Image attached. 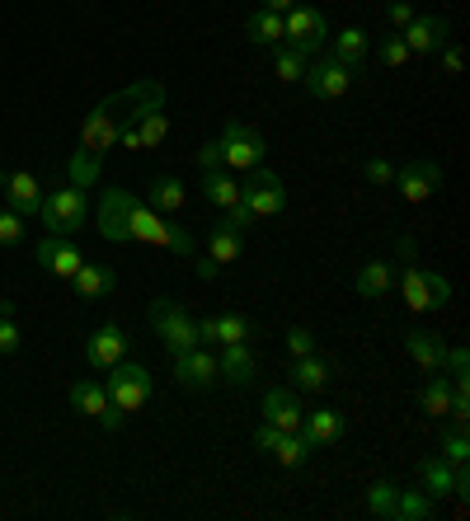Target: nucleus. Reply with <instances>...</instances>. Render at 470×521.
<instances>
[{"instance_id":"f257e3e1","label":"nucleus","mask_w":470,"mask_h":521,"mask_svg":"<svg viewBox=\"0 0 470 521\" xmlns=\"http://www.w3.org/2000/svg\"><path fill=\"white\" fill-rule=\"evenodd\" d=\"M151 108H165V85H160V80H137V85L109 94V99L85 118V127H80V146H76V155H71V165H66V179L76 188H90L94 179H99L104 155L118 146V137H123V127L132 123V118H141V113H151Z\"/></svg>"},{"instance_id":"f03ea898","label":"nucleus","mask_w":470,"mask_h":521,"mask_svg":"<svg viewBox=\"0 0 470 521\" xmlns=\"http://www.w3.org/2000/svg\"><path fill=\"white\" fill-rule=\"evenodd\" d=\"M156 245V249H170V254H179V259H193L198 254V245H193V235H188L184 226H174L170 216H160L156 207H146L141 198H132V207H127V245Z\"/></svg>"},{"instance_id":"7ed1b4c3","label":"nucleus","mask_w":470,"mask_h":521,"mask_svg":"<svg viewBox=\"0 0 470 521\" xmlns=\"http://www.w3.org/2000/svg\"><path fill=\"white\" fill-rule=\"evenodd\" d=\"M38 221L47 226V235H76V230L90 221V193L76 184L52 188V193H43Z\"/></svg>"},{"instance_id":"20e7f679","label":"nucleus","mask_w":470,"mask_h":521,"mask_svg":"<svg viewBox=\"0 0 470 521\" xmlns=\"http://www.w3.org/2000/svg\"><path fill=\"white\" fill-rule=\"evenodd\" d=\"M151 329H156V338L165 343L170 357L198 348V320H193L174 296H156V301H151Z\"/></svg>"},{"instance_id":"39448f33","label":"nucleus","mask_w":470,"mask_h":521,"mask_svg":"<svg viewBox=\"0 0 470 521\" xmlns=\"http://www.w3.org/2000/svg\"><path fill=\"white\" fill-rule=\"evenodd\" d=\"M104 376H109V381H104V390H109V399H113V409H118V414H137L141 404H146V399H151V390H156V376H151V371L141 367V362H113L109 371H104Z\"/></svg>"},{"instance_id":"423d86ee","label":"nucleus","mask_w":470,"mask_h":521,"mask_svg":"<svg viewBox=\"0 0 470 521\" xmlns=\"http://www.w3.org/2000/svg\"><path fill=\"white\" fill-rule=\"evenodd\" d=\"M282 43L292 47V52H301L306 62H311V57H320V52L329 47L325 15H320L315 5H292V10L282 15Z\"/></svg>"},{"instance_id":"0eeeda50","label":"nucleus","mask_w":470,"mask_h":521,"mask_svg":"<svg viewBox=\"0 0 470 521\" xmlns=\"http://www.w3.org/2000/svg\"><path fill=\"white\" fill-rule=\"evenodd\" d=\"M221 160H226V169H259L264 165V137L254 132L250 123H240V118H231V123L221 127Z\"/></svg>"},{"instance_id":"6e6552de","label":"nucleus","mask_w":470,"mask_h":521,"mask_svg":"<svg viewBox=\"0 0 470 521\" xmlns=\"http://www.w3.org/2000/svg\"><path fill=\"white\" fill-rule=\"evenodd\" d=\"M240 202L250 207V216H282L287 212V188L273 169H245V184H240Z\"/></svg>"},{"instance_id":"1a4fd4ad","label":"nucleus","mask_w":470,"mask_h":521,"mask_svg":"<svg viewBox=\"0 0 470 521\" xmlns=\"http://www.w3.org/2000/svg\"><path fill=\"white\" fill-rule=\"evenodd\" d=\"M391 184H395V193H400L409 207H419V202H428L442 188V165H438V160H428V155H423V160H405V165L395 169Z\"/></svg>"},{"instance_id":"9d476101","label":"nucleus","mask_w":470,"mask_h":521,"mask_svg":"<svg viewBox=\"0 0 470 521\" xmlns=\"http://www.w3.org/2000/svg\"><path fill=\"white\" fill-rule=\"evenodd\" d=\"M353 76H358V71H348L344 62H334V57H320V62L306 66L301 85H306V94H311V99L329 104V99H344V94L353 90Z\"/></svg>"},{"instance_id":"9b49d317","label":"nucleus","mask_w":470,"mask_h":521,"mask_svg":"<svg viewBox=\"0 0 470 521\" xmlns=\"http://www.w3.org/2000/svg\"><path fill=\"white\" fill-rule=\"evenodd\" d=\"M33 259L43 263V273H52L57 282H71V277L80 273L85 254H80V245L71 240V235H43L38 249H33Z\"/></svg>"},{"instance_id":"f8f14e48","label":"nucleus","mask_w":470,"mask_h":521,"mask_svg":"<svg viewBox=\"0 0 470 521\" xmlns=\"http://www.w3.org/2000/svg\"><path fill=\"white\" fill-rule=\"evenodd\" d=\"M240 249H245V230L231 226V221H217V226L207 230V263H198V277L212 282L217 268H226V263L240 259Z\"/></svg>"},{"instance_id":"ddd939ff","label":"nucleus","mask_w":470,"mask_h":521,"mask_svg":"<svg viewBox=\"0 0 470 521\" xmlns=\"http://www.w3.org/2000/svg\"><path fill=\"white\" fill-rule=\"evenodd\" d=\"M71 404H76V414H85V418H94V423H104L109 432H118L123 428V414L113 409V399H109V390H104V381H76L71 385Z\"/></svg>"},{"instance_id":"4468645a","label":"nucleus","mask_w":470,"mask_h":521,"mask_svg":"<svg viewBox=\"0 0 470 521\" xmlns=\"http://www.w3.org/2000/svg\"><path fill=\"white\" fill-rule=\"evenodd\" d=\"M170 362H174V381L184 385V390H207V385H217V376H221L217 353H212L207 343H198V348L170 357Z\"/></svg>"},{"instance_id":"2eb2a0df","label":"nucleus","mask_w":470,"mask_h":521,"mask_svg":"<svg viewBox=\"0 0 470 521\" xmlns=\"http://www.w3.org/2000/svg\"><path fill=\"white\" fill-rule=\"evenodd\" d=\"M447 33L452 29H447V19L442 15H414L405 29H400V38H405L409 57H433V52H442V47L452 43Z\"/></svg>"},{"instance_id":"dca6fc26","label":"nucleus","mask_w":470,"mask_h":521,"mask_svg":"<svg viewBox=\"0 0 470 521\" xmlns=\"http://www.w3.org/2000/svg\"><path fill=\"white\" fill-rule=\"evenodd\" d=\"M127 207H132V193L127 188H104V198H99V235L109 240V245H127Z\"/></svg>"},{"instance_id":"f3484780","label":"nucleus","mask_w":470,"mask_h":521,"mask_svg":"<svg viewBox=\"0 0 470 521\" xmlns=\"http://www.w3.org/2000/svg\"><path fill=\"white\" fill-rule=\"evenodd\" d=\"M0 188H5V207L10 212H19L24 221L29 216H38V207H43V188H38V179L33 174H24V169H0Z\"/></svg>"},{"instance_id":"a211bd4d","label":"nucleus","mask_w":470,"mask_h":521,"mask_svg":"<svg viewBox=\"0 0 470 521\" xmlns=\"http://www.w3.org/2000/svg\"><path fill=\"white\" fill-rule=\"evenodd\" d=\"M165 137H170V113H165V108H151V113L132 118L118 141H123L127 151H151V146H160Z\"/></svg>"},{"instance_id":"6ab92c4d","label":"nucleus","mask_w":470,"mask_h":521,"mask_svg":"<svg viewBox=\"0 0 470 521\" xmlns=\"http://www.w3.org/2000/svg\"><path fill=\"white\" fill-rule=\"evenodd\" d=\"M259 334V324L250 315H212V320H198V343H250Z\"/></svg>"},{"instance_id":"aec40b11","label":"nucleus","mask_w":470,"mask_h":521,"mask_svg":"<svg viewBox=\"0 0 470 521\" xmlns=\"http://www.w3.org/2000/svg\"><path fill=\"white\" fill-rule=\"evenodd\" d=\"M123 357H127V334L118 324H104V329H94V334L85 338V362H90L94 371H109L113 362H123Z\"/></svg>"},{"instance_id":"412c9836","label":"nucleus","mask_w":470,"mask_h":521,"mask_svg":"<svg viewBox=\"0 0 470 521\" xmlns=\"http://www.w3.org/2000/svg\"><path fill=\"white\" fill-rule=\"evenodd\" d=\"M301 418H306V409L287 385H273L264 395V423H273L278 432H301Z\"/></svg>"},{"instance_id":"4be33fe9","label":"nucleus","mask_w":470,"mask_h":521,"mask_svg":"<svg viewBox=\"0 0 470 521\" xmlns=\"http://www.w3.org/2000/svg\"><path fill=\"white\" fill-rule=\"evenodd\" d=\"M344 432H348V418L339 414V409H311V414L301 418V437H306L315 451L344 442Z\"/></svg>"},{"instance_id":"5701e85b","label":"nucleus","mask_w":470,"mask_h":521,"mask_svg":"<svg viewBox=\"0 0 470 521\" xmlns=\"http://www.w3.org/2000/svg\"><path fill=\"white\" fill-rule=\"evenodd\" d=\"M405 353H409V362L419 371H442V362H447V343H442L433 329H414V334H405Z\"/></svg>"},{"instance_id":"b1692460","label":"nucleus","mask_w":470,"mask_h":521,"mask_svg":"<svg viewBox=\"0 0 470 521\" xmlns=\"http://www.w3.org/2000/svg\"><path fill=\"white\" fill-rule=\"evenodd\" d=\"M113 287H118V273H113L109 263H80V273L71 277V292L80 301H104Z\"/></svg>"},{"instance_id":"393cba45","label":"nucleus","mask_w":470,"mask_h":521,"mask_svg":"<svg viewBox=\"0 0 470 521\" xmlns=\"http://www.w3.org/2000/svg\"><path fill=\"white\" fill-rule=\"evenodd\" d=\"M353 287H358L362 301H376V296L395 292V263L391 259H367L353 277Z\"/></svg>"},{"instance_id":"a878e982","label":"nucleus","mask_w":470,"mask_h":521,"mask_svg":"<svg viewBox=\"0 0 470 521\" xmlns=\"http://www.w3.org/2000/svg\"><path fill=\"white\" fill-rule=\"evenodd\" d=\"M184 179H174V174H156L151 184H146V207H156L160 216H174L184 212Z\"/></svg>"},{"instance_id":"bb28decb","label":"nucleus","mask_w":470,"mask_h":521,"mask_svg":"<svg viewBox=\"0 0 470 521\" xmlns=\"http://www.w3.org/2000/svg\"><path fill=\"white\" fill-rule=\"evenodd\" d=\"M221 376L231 385H250L254 381V353L250 343H221V357H217Z\"/></svg>"},{"instance_id":"cd10ccee","label":"nucleus","mask_w":470,"mask_h":521,"mask_svg":"<svg viewBox=\"0 0 470 521\" xmlns=\"http://www.w3.org/2000/svg\"><path fill=\"white\" fill-rule=\"evenodd\" d=\"M329 381H334L329 357L311 353V357H297V362H292V390H325Z\"/></svg>"},{"instance_id":"c85d7f7f","label":"nucleus","mask_w":470,"mask_h":521,"mask_svg":"<svg viewBox=\"0 0 470 521\" xmlns=\"http://www.w3.org/2000/svg\"><path fill=\"white\" fill-rule=\"evenodd\" d=\"M438 517V498H428L423 489H400L391 507V521H433Z\"/></svg>"},{"instance_id":"c756f323","label":"nucleus","mask_w":470,"mask_h":521,"mask_svg":"<svg viewBox=\"0 0 470 521\" xmlns=\"http://www.w3.org/2000/svg\"><path fill=\"white\" fill-rule=\"evenodd\" d=\"M203 198H207V207L231 212L235 202H240V184H235L226 169H203Z\"/></svg>"},{"instance_id":"7c9ffc66","label":"nucleus","mask_w":470,"mask_h":521,"mask_svg":"<svg viewBox=\"0 0 470 521\" xmlns=\"http://www.w3.org/2000/svg\"><path fill=\"white\" fill-rule=\"evenodd\" d=\"M329 57L344 62L348 71H362L367 66V33L362 29H344L339 38H329Z\"/></svg>"},{"instance_id":"2f4dec72","label":"nucleus","mask_w":470,"mask_h":521,"mask_svg":"<svg viewBox=\"0 0 470 521\" xmlns=\"http://www.w3.org/2000/svg\"><path fill=\"white\" fill-rule=\"evenodd\" d=\"M419 409L428 418H447V414H452V376H438V371H433L428 385L419 390Z\"/></svg>"},{"instance_id":"473e14b6","label":"nucleus","mask_w":470,"mask_h":521,"mask_svg":"<svg viewBox=\"0 0 470 521\" xmlns=\"http://www.w3.org/2000/svg\"><path fill=\"white\" fill-rule=\"evenodd\" d=\"M452 475H456V465L447 456H428L419 465V479H423V493L428 498H447L452 493Z\"/></svg>"},{"instance_id":"72a5a7b5","label":"nucleus","mask_w":470,"mask_h":521,"mask_svg":"<svg viewBox=\"0 0 470 521\" xmlns=\"http://www.w3.org/2000/svg\"><path fill=\"white\" fill-rule=\"evenodd\" d=\"M245 33H250L254 47H278L282 43V15H273V10H254L250 19H245Z\"/></svg>"},{"instance_id":"f704fd0d","label":"nucleus","mask_w":470,"mask_h":521,"mask_svg":"<svg viewBox=\"0 0 470 521\" xmlns=\"http://www.w3.org/2000/svg\"><path fill=\"white\" fill-rule=\"evenodd\" d=\"M311 451H315V446L306 442L301 432H282L278 442H273V460H278V465H287V470H301V465L311 460Z\"/></svg>"},{"instance_id":"c9c22d12","label":"nucleus","mask_w":470,"mask_h":521,"mask_svg":"<svg viewBox=\"0 0 470 521\" xmlns=\"http://www.w3.org/2000/svg\"><path fill=\"white\" fill-rule=\"evenodd\" d=\"M306 66H311V62H306L301 52H292L287 43L273 47V71H278V80H287V85H292V80L306 76Z\"/></svg>"},{"instance_id":"e433bc0d","label":"nucleus","mask_w":470,"mask_h":521,"mask_svg":"<svg viewBox=\"0 0 470 521\" xmlns=\"http://www.w3.org/2000/svg\"><path fill=\"white\" fill-rule=\"evenodd\" d=\"M395 484L391 479H376L372 489H367V512H372V517H391V507H395Z\"/></svg>"},{"instance_id":"4c0bfd02","label":"nucleus","mask_w":470,"mask_h":521,"mask_svg":"<svg viewBox=\"0 0 470 521\" xmlns=\"http://www.w3.org/2000/svg\"><path fill=\"white\" fill-rule=\"evenodd\" d=\"M423 292H428V310H442L452 301V282L442 273H428V268H423Z\"/></svg>"},{"instance_id":"58836bf2","label":"nucleus","mask_w":470,"mask_h":521,"mask_svg":"<svg viewBox=\"0 0 470 521\" xmlns=\"http://www.w3.org/2000/svg\"><path fill=\"white\" fill-rule=\"evenodd\" d=\"M376 57H381V66H405L409 62V47H405V38H400V33H391V38H381V43H376Z\"/></svg>"},{"instance_id":"ea45409f","label":"nucleus","mask_w":470,"mask_h":521,"mask_svg":"<svg viewBox=\"0 0 470 521\" xmlns=\"http://www.w3.org/2000/svg\"><path fill=\"white\" fill-rule=\"evenodd\" d=\"M282 343H287V357H292V362H297V357L320 353V343H315L311 329H287V338H282Z\"/></svg>"},{"instance_id":"a19ab883","label":"nucleus","mask_w":470,"mask_h":521,"mask_svg":"<svg viewBox=\"0 0 470 521\" xmlns=\"http://www.w3.org/2000/svg\"><path fill=\"white\" fill-rule=\"evenodd\" d=\"M442 456L452 460V465H461V460H470V442H466V428H461V423H452V432L442 437Z\"/></svg>"},{"instance_id":"79ce46f5","label":"nucleus","mask_w":470,"mask_h":521,"mask_svg":"<svg viewBox=\"0 0 470 521\" xmlns=\"http://www.w3.org/2000/svg\"><path fill=\"white\" fill-rule=\"evenodd\" d=\"M19 240H24V216L10 212V207H0V245L15 249Z\"/></svg>"},{"instance_id":"37998d69","label":"nucleus","mask_w":470,"mask_h":521,"mask_svg":"<svg viewBox=\"0 0 470 521\" xmlns=\"http://www.w3.org/2000/svg\"><path fill=\"white\" fill-rule=\"evenodd\" d=\"M19 353V324H15V310H0V357Z\"/></svg>"},{"instance_id":"c03bdc74","label":"nucleus","mask_w":470,"mask_h":521,"mask_svg":"<svg viewBox=\"0 0 470 521\" xmlns=\"http://www.w3.org/2000/svg\"><path fill=\"white\" fill-rule=\"evenodd\" d=\"M362 174H367V184L386 188L395 179V165H391V160H367V165H362Z\"/></svg>"},{"instance_id":"a18cd8bd","label":"nucleus","mask_w":470,"mask_h":521,"mask_svg":"<svg viewBox=\"0 0 470 521\" xmlns=\"http://www.w3.org/2000/svg\"><path fill=\"white\" fill-rule=\"evenodd\" d=\"M442 367L452 371V381H466L470 376V353L466 348H447V362H442Z\"/></svg>"},{"instance_id":"49530a36","label":"nucleus","mask_w":470,"mask_h":521,"mask_svg":"<svg viewBox=\"0 0 470 521\" xmlns=\"http://www.w3.org/2000/svg\"><path fill=\"white\" fill-rule=\"evenodd\" d=\"M386 19H391V29L400 33L409 19H414V5H409V0H391V5H386Z\"/></svg>"},{"instance_id":"de8ad7c7","label":"nucleus","mask_w":470,"mask_h":521,"mask_svg":"<svg viewBox=\"0 0 470 521\" xmlns=\"http://www.w3.org/2000/svg\"><path fill=\"white\" fill-rule=\"evenodd\" d=\"M198 165L203 169H226V160H221V141H207L203 151H198Z\"/></svg>"},{"instance_id":"09e8293b","label":"nucleus","mask_w":470,"mask_h":521,"mask_svg":"<svg viewBox=\"0 0 470 521\" xmlns=\"http://www.w3.org/2000/svg\"><path fill=\"white\" fill-rule=\"evenodd\" d=\"M461 62H466V57H461V47L456 43L442 47V71H447V76H461Z\"/></svg>"},{"instance_id":"8fccbe9b","label":"nucleus","mask_w":470,"mask_h":521,"mask_svg":"<svg viewBox=\"0 0 470 521\" xmlns=\"http://www.w3.org/2000/svg\"><path fill=\"white\" fill-rule=\"evenodd\" d=\"M282 432L273 428V423H259V428H254V446H259V451H273V442H278Z\"/></svg>"},{"instance_id":"3c124183","label":"nucleus","mask_w":470,"mask_h":521,"mask_svg":"<svg viewBox=\"0 0 470 521\" xmlns=\"http://www.w3.org/2000/svg\"><path fill=\"white\" fill-rule=\"evenodd\" d=\"M264 10H273V15H287V10H292V0H264Z\"/></svg>"},{"instance_id":"603ef678","label":"nucleus","mask_w":470,"mask_h":521,"mask_svg":"<svg viewBox=\"0 0 470 521\" xmlns=\"http://www.w3.org/2000/svg\"><path fill=\"white\" fill-rule=\"evenodd\" d=\"M0 310H15V306H10V301H0Z\"/></svg>"}]
</instances>
